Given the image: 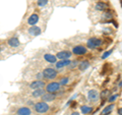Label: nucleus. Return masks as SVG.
Returning <instances> with one entry per match:
<instances>
[{
	"mask_svg": "<svg viewBox=\"0 0 122 115\" xmlns=\"http://www.w3.org/2000/svg\"><path fill=\"white\" fill-rule=\"evenodd\" d=\"M34 108H35V110L38 113H46L49 110V105L47 104V102L42 101V102L36 103L35 106H34Z\"/></svg>",
	"mask_w": 122,
	"mask_h": 115,
	"instance_id": "nucleus-1",
	"label": "nucleus"
},
{
	"mask_svg": "<svg viewBox=\"0 0 122 115\" xmlns=\"http://www.w3.org/2000/svg\"><path fill=\"white\" fill-rule=\"evenodd\" d=\"M102 43H103V41L101 39H98V38H91V39L87 40L86 46L90 49H95V48L100 47L102 45Z\"/></svg>",
	"mask_w": 122,
	"mask_h": 115,
	"instance_id": "nucleus-2",
	"label": "nucleus"
},
{
	"mask_svg": "<svg viewBox=\"0 0 122 115\" xmlns=\"http://www.w3.org/2000/svg\"><path fill=\"white\" fill-rule=\"evenodd\" d=\"M43 75L47 79H53L57 76V71L55 69H53V68H46L43 71Z\"/></svg>",
	"mask_w": 122,
	"mask_h": 115,
	"instance_id": "nucleus-3",
	"label": "nucleus"
},
{
	"mask_svg": "<svg viewBox=\"0 0 122 115\" xmlns=\"http://www.w3.org/2000/svg\"><path fill=\"white\" fill-rule=\"evenodd\" d=\"M60 90V84L59 83H50L46 87V91L48 93H56Z\"/></svg>",
	"mask_w": 122,
	"mask_h": 115,
	"instance_id": "nucleus-4",
	"label": "nucleus"
},
{
	"mask_svg": "<svg viewBox=\"0 0 122 115\" xmlns=\"http://www.w3.org/2000/svg\"><path fill=\"white\" fill-rule=\"evenodd\" d=\"M87 52V49L85 47V46H81V45H78V46H75L72 49V53L75 55H83Z\"/></svg>",
	"mask_w": 122,
	"mask_h": 115,
	"instance_id": "nucleus-5",
	"label": "nucleus"
},
{
	"mask_svg": "<svg viewBox=\"0 0 122 115\" xmlns=\"http://www.w3.org/2000/svg\"><path fill=\"white\" fill-rule=\"evenodd\" d=\"M56 57L60 60H65V59H69V57H71V52L67 51V50H63L60 51L56 54Z\"/></svg>",
	"mask_w": 122,
	"mask_h": 115,
	"instance_id": "nucleus-6",
	"label": "nucleus"
},
{
	"mask_svg": "<svg viewBox=\"0 0 122 115\" xmlns=\"http://www.w3.org/2000/svg\"><path fill=\"white\" fill-rule=\"evenodd\" d=\"M87 98H89V100L92 101V102H97L99 100V93L98 91L96 90H91L89 91V93H87Z\"/></svg>",
	"mask_w": 122,
	"mask_h": 115,
	"instance_id": "nucleus-7",
	"label": "nucleus"
},
{
	"mask_svg": "<svg viewBox=\"0 0 122 115\" xmlns=\"http://www.w3.org/2000/svg\"><path fill=\"white\" fill-rule=\"evenodd\" d=\"M45 87V83L43 80L41 79H38V80H35V82H33L30 84V88H32L33 90H37V89H43Z\"/></svg>",
	"mask_w": 122,
	"mask_h": 115,
	"instance_id": "nucleus-8",
	"label": "nucleus"
},
{
	"mask_svg": "<svg viewBox=\"0 0 122 115\" xmlns=\"http://www.w3.org/2000/svg\"><path fill=\"white\" fill-rule=\"evenodd\" d=\"M55 98H56L55 93H48V92L42 96V100L44 102H51V101L54 100Z\"/></svg>",
	"mask_w": 122,
	"mask_h": 115,
	"instance_id": "nucleus-9",
	"label": "nucleus"
},
{
	"mask_svg": "<svg viewBox=\"0 0 122 115\" xmlns=\"http://www.w3.org/2000/svg\"><path fill=\"white\" fill-rule=\"evenodd\" d=\"M71 63V61L69 59H65V60H60L58 61V62H56V68H58V69H60V68H63V67H65V66H69Z\"/></svg>",
	"mask_w": 122,
	"mask_h": 115,
	"instance_id": "nucleus-10",
	"label": "nucleus"
},
{
	"mask_svg": "<svg viewBox=\"0 0 122 115\" xmlns=\"http://www.w3.org/2000/svg\"><path fill=\"white\" fill-rule=\"evenodd\" d=\"M29 34L30 35H32V36H39L41 34V29L39 28V26H32L29 29Z\"/></svg>",
	"mask_w": 122,
	"mask_h": 115,
	"instance_id": "nucleus-11",
	"label": "nucleus"
},
{
	"mask_svg": "<svg viewBox=\"0 0 122 115\" xmlns=\"http://www.w3.org/2000/svg\"><path fill=\"white\" fill-rule=\"evenodd\" d=\"M38 21H39V15L36 14V13H34V14H32V15H30V16L29 17L28 24H29L30 26H35Z\"/></svg>",
	"mask_w": 122,
	"mask_h": 115,
	"instance_id": "nucleus-12",
	"label": "nucleus"
},
{
	"mask_svg": "<svg viewBox=\"0 0 122 115\" xmlns=\"http://www.w3.org/2000/svg\"><path fill=\"white\" fill-rule=\"evenodd\" d=\"M95 8H96V10H99V11H105L109 8V5L105 2H98L96 6H95Z\"/></svg>",
	"mask_w": 122,
	"mask_h": 115,
	"instance_id": "nucleus-13",
	"label": "nucleus"
},
{
	"mask_svg": "<svg viewBox=\"0 0 122 115\" xmlns=\"http://www.w3.org/2000/svg\"><path fill=\"white\" fill-rule=\"evenodd\" d=\"M32 111L29 107H21L17 110V115H30Z\"/></svg>",
	"mask_w": 122,
	"mask_h": 115,
	"instance_id": "nucleus-14",
	"label": "nucleus"
},
{
	"mask_svg": "<svg viewBox=\"0 0 122 115\" xmlns=\"http://www.w3.org/2000/svg\"><path fill=\"white\" fill-rule=\"evenodd\" d=\"M44 59L50 63H56L57 62V57L55 55H52V54H45Z\"/></svg>",
	"mask_w": 122,
	"mask_h": 115,
	"instance_id": "nucleus-15",
	"label": "nucleus"
},
{
	"mask_svg": "<svg viewBox=\"0 0 122 115\" xmlns=\"http://www.w3.org/2000/svg\"><path fill=\"white\" fill-rule=\"evenodd\" d=\"M7 43H8V45L10 46V47H18L20 46V41H18L17 38H10V39L7 41Z\"/></svg>",
	"mask_w": 122,
	"mask_h": 115,
	"instance_id": "nucleus-16",
	"label": "nucleus"
},
{
	"mask_svg": "<svg viewBox=\"0 0 122 115\" xmlns=\"http://www.w3.org/2000/svg\"><path fill=\"white\" fill-rule=\"evenodd\" d=\"M114 104H110L109 106H106L104 109L102 110V113H101V115H109L110 113L113 111V109H114Z\"/></svg>",
	"mask_w": 122,
	"mask_h": 115,
	"instance_id": "nucleus-17",
	"label": "nucleus"
},
{
	"mask_svg": "<svg viewBox=\"0 0 122 115\" xmlns=\"http://www.w3.org/2000/svg\"><path fill=\"white\" fill-rule=\"evenodd\" d=\"M89 67H90V62H89V61H86V60L78 64V69L81 70V71H85Z\"/></svg>",
	"mask_w": 122,
	"mask_h": 115,
	"instance_id": "nucleus-18",
	"label": "nucleus"
},
{
	"mask_svg": "<svg viewBox=\"0 0 122 115\" xmlns=\"http://www.w3.org/2000/svg\"><path fill=\"white\" fill-rule=\"evenodd\" d=\"M45 94V90L43 89H37V90H34L33 92V97L35 98H42V96Z\"/></svg>",
	"mask_w": 122,
	"mask_h": 115,
	"instance_id": "nucleus-19",
	"label": "nucleus"
},
{
	"mask_svg": "<svg viewBox=\"0 0 122 115\" xmlns=\"http://www.w3.org/2000/svg\"><path fill=\"white\" fill-rule=\"evenodd\" d=\"M81 112L82 114H90L92 111H93V107H91V106H81Z\"/></svg>",
	"mask_w": 122,
	"mask_h": 115,
	"instance_id": "nucleus-20",
	"label": "nucleus"
},
{
	"mask_svg": "<svg viewBox=\"0 0 122 115\" xmlns=\"http://www.w3.org/2000/svg\"><path fill=\"white\" fill-rule=\"evenodd\" d=\"M69 82V78H61L60 79V86H65V85H67V83Z\"/></svg>",
	"mask_w": 122,
	"mask_h": 115,
	"instance_id": "nucleus-21",
	"label": "nucleus"
},
{
	"mask_svg": "<svg viewBox=\"0 0 122 115\" xmlns=\"http://www.w3.org/2000/svg\"><path fill=\"white\" fill-rule=\"evenodd\" d=\"M118 98V94H115V95H112V96H110L109 99H108V101L109 103H113V102H115L116 101V99Z\"/></svg>",
	"mask_w": 122,
	"mask_h": 115,
	"instance_id": "nucleus-22",
	"label": "nucleus"
},
{
	"mask_svg": "<svg viewBox=\"0 0 122 115\" xmlns=\"http://www.w3.org/2000/svg\"><path fill=\"white\" fill-rule=\"evenodd\" d=\"M77 65H78L77 60H73V61H71V63L69 65V68H70V69H73V68L77 67Z\"/></svg>",
	"mask_w": 122,
	"mask_h": 115,
	"instance_id": "nucleus-23",
	"label": "nucleus"
},
{
	"mask_svg": "<svg viewBox=\"0 0 122 115\" xmlns=\"http://www.w3.org/2000/svg\"><path fill=\"white\" fill-rule=\"evenodd\" d=\"M47 3H48V0H38V5L41 6V7L45 6Z\"/></svg>",
	"mask_w": 122,
	"mask_h": 115,
	"instance_id": "nucleus-24",
	"label": "nucleus"
},
{
	"mask_svg": "<svg viewBox=\"0 0 122 115\" xmlns=\"http://www.w3.org/2000/svg\"><path fill=\"white\" fill-rule=\"evenodd\" d=\"M103 17H104V18H108V20H111V18H112V14L108 11V12H105L104 14H103Z\"/></svg>",
	"mask_w": 122,
	"mask_h": 115,
	"instance_id": "nucleus-25",
	"label": "nucleus"
},
{
	"mask_svg": "<svg viewBox=\"0 0 122 115\" xmlns=\"http://www.w3.org/2000/svg\"><path fill=\"white\" fill-rule=\"evenodd\" d=\"M111 53H112V50H110V51H107V52H105L104 54L102 55V59H106V58H107V57H108V56H110V54H111Z\"/></svg>",
	"mask_w": 122,
	"mask_h": 115,
	"instance_id": "nucleus-26",
	"label": "nucleus"
},
{
	"mask_svg": "<svg viewBox=\"0 0 122 115\" xmlns=\"http://www.w3.org/2000/svg\"><path fill=\"white\" fill-rule=\"evenodd\" d=\"M117 114H118V115H122V107L117 110Z\"/></svg>",
	"mask_w": 122,
	"mask_h": 115,
	"instance_id": "nucleus-27",
	"label": "nucleus"
},
{
	"mask_svg": "<svg viewBox=\"0 0 122 115\" xmlns=\"http://www.w3.org/2000/svg\"><path fill=\"white\" fill-rule=\"evenodd\" d=\"M107 94H108V91H104V93H103V94L101 95V96H102V98H105Z\"/></svg>",
	"mask_w": 122,
	"mask_h": 115,
	"instance_id": "nucleus-28",
	"label": "nucleus"
},
{
	"mask_svg": "<svg viewBox=\"0 0 122 115\" xmlns=\"http://www.w3.org/2000/svg\"><path fill=\"white\" fill-rule=\"evenodd\" d=\"M71 115H79V113H78V112H73Z\"/></svg>",
	"mask_w": 122,
	"mask_h": 115,
	"instance_id": "nucleus-29",
	"label": "nucleus"
},
{
	"mask_svg": "<svg viewBox=\"0 0 122 115\" xmlns=\"http://www.w3.org/2000/svg\"><path fill=\"white\" fill-rule=\"evenodd\" d=\"M118 87H119V88H120V87H122V80H121V82H120L119 84H118Z\"/></svg>",
	"mask_w": 122,
	"mask_h": 115,
	"instance_id": "nucleus-30",
	"label": "nucleus"
},
{
	"mask_svg": "<svg viewBox=\"0 0 122 115\" xmlns=\"http://www.w3.org/2000/svg\"><path fill=\"white\" fill-rule=\"evenodd\" d=\"M0 52H1V48H0Z\"/></svg>",
	"mask_w": 122,
	"mask_h": 115,
	"instance_id": "nucleus-31",
	"label": "nucleus"
}]
</instances>
